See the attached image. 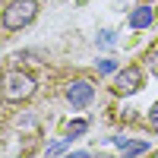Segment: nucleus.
<instances>
[{
  "instance_id": "obj_10",
  "label": "nucleus",
  "mask_w": 158,
  "mask_h": 158,
  "mask_svg": "<svg viewBox=\"0 0 158 158\" xmlns=\"http://www.w3.org/2000/svg\"><path fill=\"white\" fill-rule=\"evenodd\" d=\"M155 155H158V152H155Z\"/></svg>"
},
{
  "instance_id": "obj_1",
  "label": "nucleus",
  "mask_w": 158,
  "mask_h": 158,
  "mask_svg": "<svg viewBox=\"0 0 158 158\" xmlns=\"http://www.w3.org/2000/svg\"><path fill=\"white\" fill-rule=\"evenodd\" d=\"M38 13V3L35 0H10L6 10H3V29L6 32H19L25 29Z\"/></svg>"
},
{
  "instance_id": "obj_2",
  "label": "nucleus",
  "mask_w": 158,
  "mask_h": 158,
  "mask_svg": "<svg viewBox=\"0 0 158 158\" xmlns=\"http://www.w3.org/2000/svg\"><path fill=\"white\" fill-rule=\"evenodd\" d=\"M35 95V79L29 73H6L3 79V98L6 101H25V98H32Z\"/></svg>"
},
{
  "instance_id": "obj_5",
  "label": "nucleus",
  "mask_w": 158,
  "mask_h": 158,
  "mask_svg": "<svg viewBox=\"0 0 158 158\" xmlns=\"http://www.w3.org/2000/svg\"><path fill=\"white\" fill-rule=\"evenodd\" d=\"M152 22V10H136L133 16H130V25H136V29H142V25Z\"/></svg>"
},
{
  "instance_id": "obj_7",
  "label": "nucleus",
  "mask_w": 158,
  "mask_h": 158,
  "mask_svg": "<svg viewBox=\"0 0 158 158\" xmlns=\"http://www.w3.org/2000/svg\"><path fill=\"white\" fill-rule=\"evenodd\" d=\"M146 63H149V73H152V76H158V51H149Z\"/></svg>"
},
{
  "instance_id": "obj_6",
  "label": "nucleus",
  "mask_w": 158,
  "mask_h": 158,
  "mask_svg": "<svg viewBox=\"0 0 158 158\" xmlns=\"http://www.w3.org/2000/svg\"><path fill=\"white\" fill-rule=\"evenodd\" d=\"M120 146H123V142H120ZM130 155H139V152H149V146H146V142H127V146H123Z\"/></svg>"
},
{
  "instance_id": "obj_9",
  "label": "nucleus",
  "mask_w": 158,
  "mask_h": 158,
  "mask_svg": "<svg viewBox=\"0 0 158 158\" xmlns=\"http://www.w3.org/2000/svg\"><path fill=\"white\" fill-rule=\"evenodd\" d=\"M79 133H85V120H76V123H70V136H79Z\"/></svg>"
},
{
  "instance_id": "obj_8",
  "label": "nucleus",
  "mask_w": 158,
  "mask_h": 158,
  "mask_svg": "<svg viewBox=\"0 0 158 158\" xmlns=\"http://www.w3.org/2000/svg\"><path fill=\"white\" fill-rule=\"evenodd\" d=\"M149 130H155V133H158V101L152 104V111H149Z\"/></svg>"
},
{
  "instance_id": "obj_3",
  "label": "nucleus",
  "mask_w": 158,
  "mask_h": 158,
  "mask_svg": "<svg viewBox=\"0 0 158 158\" xmlns=\"http://www.w3.org/2000/svg\"><path fill=\"white\" fill-rule=\"evenodd\" d=\"M142 89V70L139 67H123L114 79V92L117 95H133V92Z\"/></svg>"
},
{
  "instance_id": "obj_4",
  "label": "nucleus",
  "mask_w": 158,
  "mask_h": 158,
  "mask_svg": "<svg viewBox=\"0 0 158 158\" xmlns=\"http://www.w3.org/2000/svg\"><path fill=\"white\" fill-rule=\"evenodd\" d=\"M92 95H95V89H92V82H85V79H73L67 85V101L73 108H85L92 101Z\"/></svg>"
}]
</instances>
